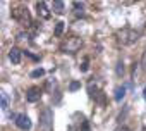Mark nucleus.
Listing matches in <instances>:
<instances>
[{"label":"nucleus","instance_id":"obj_16","mask_svg":"<svg viewBox=\"0 0 146 131\" xmlns=\"http://www.w3.org/2000/svg\"><path fill=\"white\" fill-rule=\"evenodd\" d=\"M117 74H119V76H120V74H124V64H122V62H119V64H117Z\"/></svg>","mask_w":146,"mask_h":131},{"label":"nucleus","instance_id":"obj_2","mask_svg":"<svg viewBox=\"0 0 146 131\" xmlns=\"http://www.w3.org/2000/svg\"><path fill=\"white\" fill-rule=\"evenodd\" d=\"M81 47H83V40L78 38V36L65 38V40L60 43V50H62L64 53H74V52H78Z\"/></svg>","mask_w":146,"mask_h":131},{"label":"nucleus","instance_id":"obj_7","mask_svg":"<svg viewBox=\"0 0 146 131\" xmlns=\"http://www.w3.org/2000/svg\"><path fill=\"white\" fill-rule=\"evenodd\" d=\"M36 11H38V16H41L43 19H48L50 17V11H48V7H46L45 2H38L36 4Z\"/></svg>","mask_w":146,"mask_h":131},{"label":"nucleus","instance_id":"obj_14","mask_svg":"<svg viewBox=\"0 0 146 131\" xmlns=\"http://www.w3.org/2000/svg\"><path fill=\"white\" fill-rule=\"evenodd\" d=\"M62 31H64V23L60 21V23H57V26H55V35H57V36H60V35H62Z\"/></svg>","mask_w":146,"mask_h":131},{"label":"nucleus","instance_id":"obj_9","mask_svg":"<svg viewBox=\"0 0 146 131\" xmlns=\"http://www.w3.org/2000/svg\"><path fill=\"white\" fill-rule=\"evenodd\" d=\"M0 100H2V102H0V107H2V110H5L9 107V95L5 92H2V93H0Z\"/></svg>","mask_w":146,"mask_h":131},{"label":"nucleus","instance_id":"obj_10","mask_svg":"<svg viewBox=\"0 0 146 131\" xmlns=\"http://www.w3.org/2000/svg\"><path fill=\"white\" fill-rule=\"evenodd\" d=\"M52 9H53V12H55V14H64L65 5H64V2H53Z\"/></svg>","mask_w":146,"mask_h":131},{"label":"nucleus","instance_id":"obj_3","mask_svg":"<svg viewBox=\"0 0 146 131\" xmlns=\"http://www.w3.org/2000/svg\"><path fill=\"white\" fill-rule=\"evenodd\" d=\"M40 129L41 131H52L53 129V112L50 107H45L40 112Z\"/></svg>","mask_w":146,"mask_h":131},{"label":"nucleus","instance_id":"obj_4","mask_svg":"<svg viewBox=\"0 0 146 131\" xmlns=\"http://www.w3.org/2000/svg\"><path fill=\"white\" fill-rule=\"evenodd\" d=\"M16 126L19 128V129H29L31 128V119L26 116V114H19V116H16Z\"/></svg>","mask_w":146,"mask_h":131},{"label":"nucleus","instance_id":"obj_13","mask_svg":"<svg viewBox=\"0 0 146 131\" xmlns=\"http://www.w3.org/2000/svg\"><path fill=\"white\" fill-rule=\"evenodd\" d=\"M79 88H81V83H79V81H72V83L69 85V90H70V92H76V90H79Z\"/></svg>","mask_w":146,"mask_h":131},{"label":"nucleus","instance_id":"obj_11","mask_svg":"<svg viewBox=\"0 0 146 131\" xmlns=\"http://www.w3.org/2000/svg\"><path fill=\"white\" fill-rule=\"evenodd\" d=\"M124 97H125V86H119V88L115 90V100L120 102Z\"/></svg>","mask_w":146,"mask_h":131},{"label":"nucleus","instance_id":"obj_17","mask_svg":"<svg viewBox=\"0 0 146 131\" xmlns=\"http://www.w3.org/2000/svg\"><path fill=\"white\" fill-rule=\"evenodd\" d=\"M79 68H81V71H83V73H86V71H88V59H84V62L79 66Z\"/></svg>","mask_w":146,"mask_h":131},{"label":"nucleus","instance_id":"obj_8","mask_svg":"<svg viewBox=\"0 0 146 131\" xmlns=\"http://www.w3.org/2000/svg\"><path fill=\"white\" fill-rule=\"evenodd\" d=\"M9 60L12 62V64H19L21 62V50L19 48H11L9 50Z\"/></svg>","mask_w":146,"mask_h":131},{"label":"nucleus","instance_id":"obj_20","mask_svg":"<svg viewBox=\"0 0 146 131\" xmlns=\"http://www.w3.org/2000/svg\"><path fill=\"white\" fill-rule=\"evenodd\" d=\"M115 131H129V129H127V128H124V126H120V128H117Z\"/></svg>","mask_w":146,"mask_h":131},{"label":"nucleus","instance_id":"obj_19","mask_svg":"<svg viewBox=\"0 0 146 131\" xmlns=\"http://www.w3.org/2000/svg\"><path fill=\"white\" fill-rule=\"evenodd\" d=\"M81 129H83V131H90V124H88V122L84 121V122H83V128H81Z\"/></svg>","mask_w":146,"mask_h":131},{"label":"nucleus","instance_id":"obj_18","mask_svg":"<svg viewBox=\"0 0 146 131\" xmlns=\"http://www.w3.org/2000/svg\"><path fill=\"white\" fill-rule=\"evenodd\" d=\"M72 5H74V9H76L78 12H79V9L83 11V7H84V5H83V2H74V4H72Z\"/></svg>","mask_w":146,"mask_h":131},{"label":"nucleus","instance_id":"obj_21","mask_svg":"<svg viewBox=\"0 0 146 131\" xmlns=\"http://www.w3.org/2000/svg\"><path fill=\"white\" fill-rule=\"evenodd\" d=\"M143 97H144V100H146V86H144V90H143Z\"/></svg>","mask_w":146,"mask_h":131},{"label":"nucleus","instance_id":"obj_5","mask_svg":"<svg viewBox=\"0 0 146 131\" xmlns=\"http://www.w3.org/2000/svg\"><path fill=\"white\" fill-rule=\"evenodd\" d=\"M40 97H41V90H40L38 86H31V88L28 90V93H26V100H28V102H31V104L38 102V100H40Z\"/></svg>","mask_w":146,"mask_h":131},{"label":"nucleus","instance_id":"obj_15","mask_svg":"<svg viewBox=\"0 0 146 131\" xmlns=\"http://www.w3.org/2000/svg\"><path fill=\"white\" fill-rule=\"evenodd\" d=\"M141 69L143 71H146V50L143 52V55H141Z\"/></svg>","mask_w":146,"mask_h":131},{"label":"nucleus","instance_id":"obj_6","mask_svg":"<svg viewBox=\"0 0 146 131\" xmlns=\"http://www.w3.org/2000/svg\"><path fill=\"white\" fill-rule=\"evenodd\" d=\"M14 17L19 19L21 23H29V14H28V9H24V7L14 9Z\"/></svg>","mask_w":146,"mask_h":131},{"label":"nucleus","instance_id":"obj_1","mask_svg":"<svg viewBox=\"0 0 146 131\" xmlns=\"http://www.w3.org/2000/svg\"><path fill=\"white\" fill-rule=\"evenodd\" d=\"M137 38H139V31L131 28H124L117 31V41L120 45H132L134 41H137Z\"/></svg>","mask_w":146,"mask_h":131},{"label":"nucleus","instance_id":"obj_12","mask_svg":"<svg viewBox=\"0 0 146 131\" xmlns=\"http://www.w3.org/2000/svg\"><path fill=\"white\" fill-rule=\"evenodd\" d=\"M43 74H45V69L40 68V69H35V71L31 73V78H41Z\"/></svg>","mask_w":146,"mask_h":131}]
</instances>
